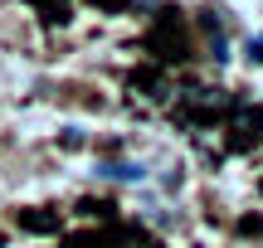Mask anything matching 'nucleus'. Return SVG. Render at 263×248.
<instances>
[{
    "label": "nucleus",
    "mask_w": 263,
    "mask_h": 248,
    "mask_svg": "<svg viewBox=\"0 0 263 248\" xmlns=\"http://www.w3.org/2000/svg\"><path fill=\"white\" fill-rule=\"evenodd\" d=\"M146 54H156L161 64H180L190 58V39H185V19L180 10H156V25L146 34Z\"/></svg>",
    "instance_id": "obj_1"
},
{
    "label": "nucleus",
    "mask_w": 263,
    "mask_h": 248,
    "mask_svg": "<svg viewBox=\"0 0 263 248\" xmlns=\"http://www.w3.org/2000/svg\"><path fill=\"white\" fill-rule=\"evenodd\" d=\"M122 243H132V234L127 229H98V234H68L64 239V248H122Z\"/></svg>",
    "instance_id": "obj_2"
},
{
    "label": "nucleus",
    "mask_w": 263,
    "mask_h": 248,
    "mask_svg": "<svg viewBox=\"0 0 263 248\" xmlns=\"http://www.w3.org/2000/svg\"><path fill=\"white\" fill-rule=\"evenodd\" d=\"M25 234H59V214L54 210H15Z\"/></svg>",
    "instance_id": "obj_3"
},
{
    "label": "nucleus",
    "mask_w": 263,
    "mask_h": 248,
    "mask_svg": "<svg viewBox=\"0 0 263 248\" xmlns=\"http://www.w3.org/2000/svg\"><path fill=\"white\" fill-rule=\"evenodd\" d=\"M98 175H107V180H141V166H132V161H107V166H98Z\"/></svg>",
    "instance_id": "obj_4"
},
{
    "label": "nucleus",
    "mask_w": 263,
    "mask_h": 248,
    "mask_svg": "<svg viewBox=\"0 0 263 248\" xmlns=\"http://www.w3.org/2000/svg\"><path fill=\"white\" fill-rule=\"evenodd\" d=\"M132 88H146V97H166V88H161V73H156V68H137V73H132Z\"/></svg>",
    "instance_id": "obj_5"
},
{
    "label": "nucleus",
    "mask_w": 263,
    "mask_h": 248,
    "mask_svg": "<svg viewBox=\"0 0 263 248\" xmlns=\"http://www.w3.org/2000/svg\"><path fill=\"white\" fill-rule=\"evenodd\" d=\"M29 5H39V10H44V19H49V25H68V0H29Z\"/></svg>",
    "instance_id": "obj_6"
},
{
    "label": "nucleus",
    "mask_w": 263,
    "mask_h": 248,
    "mask_svg": "<svg viewBox=\"0 0 263 248\" xmlns=\"http://www.w3.org/2000/svg\"><path fill=\"white\" fill-rule=\"evenodd\" d=\"M239 234H249V239H258V234H263V219H258V214H249V219H239Z\"/></svg>",
    "instance_id": "obj_7"
},
{
    "label": "nucleus",
    "mask_w": 263,
    "mask_h": 248,
    "mask_svg": "<svg viewBox=\"0 0 263 248\" xmlns=\"http://www.w3.org/2000/svg\"><path fill=\"white\" fill-rule=\"evenodd\" d=\"M249 54H254V58H258V64H263V39H258V44H249Z\"/></svg>",
    "instance_id": "obj_8"
},
{
    "label": "nucleus",
    "mask_w": 263,
    "mask_h": 248,
    "mask_svg": "<svg viewBox=\"0 0 263 248\" xmlns=\"http://www.w3.org/2000/svg\"><path fill=\"white\" fill-rule=\"evenodd\" d=\"M258 190H263V185H258Z\"/></svg>",
    "instance_id": "obj_9"
}]
</instances>
